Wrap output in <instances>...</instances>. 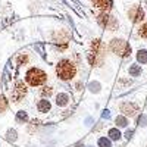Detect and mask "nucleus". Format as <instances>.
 Instances as JSON below:
<instances>
[{"instance_id":"f257e3e1","label":"nucleus","mask_w":147,"mask_h":147,"mask_svg":"<svg viewBox=\"0 0 147 147\" xmlns=\"http://www.w3.org/2000/svg\"><path fill=\"white\" fill-rule=\"evenodd\" d=\"M88 62L91 66H102L105 63V46L100 40H94L88 52Z\"/></svg>"},{"instance_id":"f03ea898","label":"nucleus","mask_w":147,"mask_h":147,"mask_svg":"<svg viewBox=\"0 0 147 147\" xmlns=\"http://www.w3.org/2000/svg\"><path fill=\"white\" fill-rule=\"evenodd\" d=\"M56 74H57V77L60 80H63V81L72 80L74 77H75V74H77V66L74 65L71 60L63 59V60H60V62L57 63Z\"/></svg>"},{"instance_id":"7ed1b4c3","label":"nucleus","mask_w":147,"mask_h":147,"mask_svg":"<svg viewBox=\"0 0 147 147\" xmlns=\"http://www.w3.org/2000/svg\"><path fill=\"white\" fill-rule=\"evenodd\" d=\"M25 80H27V82H28L30 85L35 87V85L44 84L46 80H47V75H46V72H43V71L38 69V68H31V69L27 72Z\"/></svg>"},{"instance_id":"20e7f679","label":"nucleus","mask_w":147,"mask_h":147,"mask_svg":"<svg viewBox=\"0 0 147 147\" xmlns=\"http://www.w3.org/2000/svg\"><path fill=\"white\" fill-rule=\"evenodd\" d=\"M109 47H110V50H112L113 53H116V55H119L122 57H128L131 55L129 44L127 41H124V40H121V38H113L112 41H110Z\"/></svg>"},{"instance_id":"39448f33","label":"nucleus","mask_w":147,"mask_h":147,"mask_svg":"<svg viewBox=\"0 0 147 147\" xmlns=\"http://www.w3.org/2000/svg\"><path fill=\"white\" fill-rule=\"evenodd\" d=\"M97 22H99L102 27L107 28L109 31H115V30L118 28V21H116V18L112 16V15H109L107 12H102V13L97 16Z\"/></svg>"},{"instance_id":"423d86ee","label":"nucleus","mask_w":147,"mask_h":147,"mask_svg":"<svg viewBox=\"0 0 147 147\" xmlns=\"http://www.w3.org/2000/svg\"><path fill=\"white\" fill-rule=\"evenodd\" d=\"M27 94V87H25V84H24L22 81H16L15 84V88L13 91H12V100L13 102H21V99H24V96Z\"/></svg>"},{"instance_id":"0eeeda50","label":"nucleus","mask_w":147,"mask_h":147,"mask_svg":"<svg viewBox=\"0 0 147 147\" xmlns=\"http://www.w3.org/2000/svg\"><path fill=\"white\" fill-rule=\"evenodd\" d=\"M128 16L131 18L132 22H141L144 19V10L140 6H132L128 12Z\"/></svg>"},{"instance_id":"6e6552de","label":"nucleus","mask_w":147,"mask_h":147,"mask_svg":"<svg viewBox=\"0 0 147 147\" xmlns=\"http://www.w3.org/2000/svg\"><path fill=\"white\" fill-rule=\"evenodd\" d=\"M121 112H124V115H127V116H134L138 112V106L136 103H122Z\"/></svg>"},{"instance_id":"1a4fd4ad","label":"nucleus","mask_w":147,"mask_h":147,"mask_svg":"<svg viewBox=\"0 0 147 147\" xmlns=\"http://www.w3.org/2000/svg\"><path fill=\"white\" fill-rule=\"evenodd\" d=\"M91 2H93V5H94L96 7L102 9L103 12L110 10V9H112V6H113V2H112V0H91Z\"/></svg>"},{"instance_id":"9d476101","label":"nucleus","mask_w":147,"mask_h":147,"mask_svg":"<svg viewBox=\"0 0 147 147\" xmlns=\"http://www.w3.org/2000/svg\"><path fill=\"white\" fill-rule=\"evenodd\" d=\"M37 107H38V112L46 113V112H49V110H50L52 105H50V102H49V100H46V99H44V100H40V102H38Z\"/></svg>"},{"instance_id":"9b49d317","label":"nucleus","mask_w":147,"mask_h":147,"mask_svg":"<svg viewBox=\"0 0 147 147\" xmlns=\"http://www.w3.org/2000/svg\"><path fill=\"white\" fill-rule=\"evenodd\" d=\"M68 100H69V97H68V94H65V93H59L57 97H56L57 106H66V105H68Z\"/></svg>"},{"instance_id":"f8f14e48","label":"nucleus","mask_w":147,"mask_h":147,"mask_svg":"<svg viewBox=\"0 0 147 147\" xmlns=\"http://www.w3.org/2000/svg\"><path fill=\"white\" fill-rule=\"evenodd\" d=\"M140 74H141L140 65H131V66H129V75H131V77H138Z\"/></svg>"},{"instance_id":"ddd939ff","label":"nucleus","mask_w":147,"mask_h":147,"mask_svg":"<svg viewBox=\"0 0 147 147\" xmlns=\"http://www.w3.org/2000/svg\"><path fill=\"white\" fill-rule=\"evenodd\" d=\"M109 138L110 140H119L121 138V132L118 128H112V129H109Z\"/></svg>"},{"instance_id":"4468645a","label":"nucleus","mask_w":147,"mask_h":147,"mask_svg":"<svg viewBox=\"0 0 147 147\" xmlns=\"http://www.w3.org/2000/svg\"><path fill=\"white\" fill-rule=\"evenodd\" d=\"M137 60L140 63H147V50H140L137 55Z\"/></svg>"},{"instance_id":"2eb2a0df","label":"nucleus","mask_w":147,"mask_h":147,"mask_svg":"<svg viewBox=\"0 0 147 147\" xmlns=\"http://www.w3.org/2000/svg\"><path fill=\"white\" fill-rule=\"evenodd\" d=\"M115 122H116V125H118V127H121V128L127 127V124H128L127 118H124V116H118V118L115 119Z\"/></svg>"},{"instance_id":"dca6fc26","label":"nucleus","mask_w":147,"mask_h":147,"mask_svg":"<svg viewBox=\"0 0 147 147\" xmlns=\"http://www.w3.org/2000/svg\"><path fill=\"white\" fill-rule=\"evenodd\" d=\"M16 121H18V122H27V121H28V115H27V112H24V110L18 112V115H16Z\"/></svg>"},{"instance_id":"f3484780","label":"nucleus","mask_w":147,"mask_h":147,"mask_svg":"<svg viewBox=\"0 0 147 147\" xmlns=\"http://www.w3.org/2000/svg\"><path fill=\"white\" fill-rule=\"evenodd\" d=\"M6 109H7V100L5 96L0 94V112H5Z\"/></svg>"},{"instance_id":"a211bd4d","label":"nucleus","mask_w":147,"mask_h":147,"mask_svg":"<svg viewBox=\"0 0 147 147\" xmlns=\"http://www.w3.org/2000/svg\"><path fill=\"white\" fill-rule=\"evenodd\" d=\"M99 147H112V146H110V138L102 137L99 140Z\"/></svg>"},{"instance_id":"6ab92c4d","label":"nucleus","mask_w":147,"mask_h":147,"mask_svg":"<svg viewBox=\"0 0 147 147\" xmlns=\"http://www.w3.org/2000/svg\"><path fill=\"white\" fill-rule=\"evenodd\" d=\"M7 140L9 141H16V131L15 129H9L7 131Z\"/></svg>"},{"instance_id":"aec40b11","label":"nucleus","mask_w":147,"mask_h":147,"mask_svg":"<svg viewBox=\"0 0 147 147\" xmlns=\"http://www.w3.org/2000/svg\"><path fill=\"white\" fill-rule=\"evenodd\" d=\"M138 34H140V35L143 37V38H146V40H147V22H146V24H144V25H143V27L140 28V31H138Z\"/></svg>"},{"instance_id":"412c9836","label":"nucleus","mask_w":147,"mask_h":147,"mask_svg":"<svg viewBox=\"0 0 147 147\" xmlns=\"http://www.w3.org/2000/svg\"><path fill=\"white\" fill-rule=\"evenodd\" d=\"M52 93H53V88H52V87H44V88L41 90V94H43L44 97H46V96H47V97L52 96Z\"/></svg>"},{"instance_id":"4be33fe9","label":"nucleus","mask_w":147,"mask_h":147,"mask_svg":"<svg viewBox=\"0 0 147 147\" xmlns=\"http://www.w3.org/2000/svg\"><path fill=\"white\" fill-rule=\"evenodd\" d=\"M28 62V56L27 55H21L18 57V65H22V63H27Z\"/></svg>"},{"instance_id":"5701e85b","label":"nucleus","mask_w":147,"mask_h":147,"mask_svg":"<svg viewBox=\"0 0 147 147\" xmlns=\"http://www.w3.org/2000/svg\"><path fill=\"white\" fill-rule=\"evenodd\" d=\"M90 90L97 93V91L100 90V84H99V82H91V84H90Z\"/></svg>"},{"instance_id":"b1692460","label":"nucleus","mask_w":147,"mask_h":147,"mask_svg":"<svg viewBox=\"0 0 147 147\" xmlns=\"http://www.w3.org/2000/svg\"><path fill=\"white\" fill-rule=\"evenodd\" d=\"M132 134H134V131H132V129H128V131L125 132V137H127V138L129 140V138L132 137Z\"/></svg>"},{"instance_id":"393cba45","label":"nucleus","mask_w":147,"mask_h":147,"mask_svg":"<svg viewBox=\"0 0 147 147\" xmlns=\"http://www.w3.org/2000/svg\"><path fill=\"white\" fill-rule=\"evenodd\" d=\"M102 116H103V118H106V119H107V118H109V116H110V113H109V110H105V112H103V115H102Z\"/></svg>"},{"instance_id":"a878e982","label":"nucleus","mask_w":147,"mask_h":147,"mask_svg":"<svg viewBox=\"0 0 147 147\" xmlns=\"http://www.w3.org/2000/svg\"><path fill=\"white\" fill-rule=\"evenodd\" d=\"M75 147H84V146H82V144H81V143H80V144H77V146H75Z\"/></svg>"}]
</instances>
